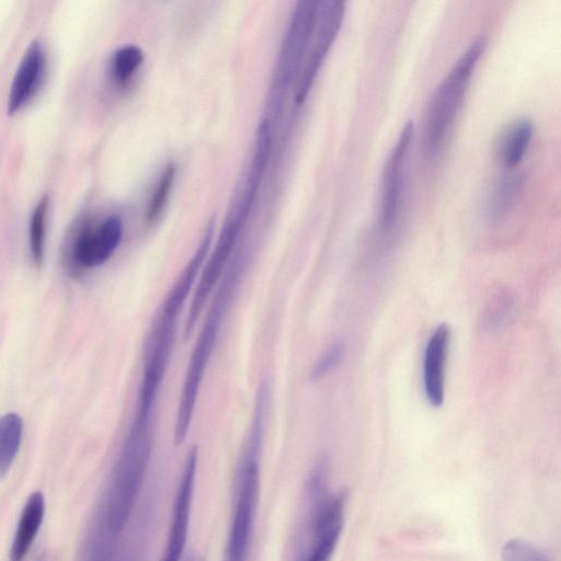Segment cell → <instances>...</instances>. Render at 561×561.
Returning <instances> with one entry per match:
<instances>
[{"instance_id": "cell-22", "label": "cell", "mask_w": 561, "mask_h": 561, "mask_svg": "<svg viewBox=\"0 0 561 561\" xmlns=\"http://www.w3.org/2000/svg\"><path fill=\"white\" fill-rule=\"evenodd\" d=\"M343 355V345L334 343L314 364L310 378L318 380L330 373L340 362Z\"/></svg>"}, {"instance_id": "cell-3", "label": "cell", "mask_w": 561, "mask_h": 561, "mask_svg": "<svg viewBox=\"0 0 561 561\" xmlns=\"http://www.w3.org/2000/svg\"><path fill=\"white\" fill-rule=\"evenodd\" d=\"M154 425L131 421L113 468L96 522L119 538L134 511L149 467Z\"/></svg>"}, {"instance_id": "cell-21", "label": "cell", "mask_w": 561, "mask_h": 561, "mask_svg": "<svg viewBox=\"0 0 561 561\" xmlns=\"http://www.w3.org/2000/svg\"><path fill=\"white\" fill-rule=\"evenodd\" d=\"M502 561H550L548 556L523 539L508 540L502 548Z\"/></svg>"}, {"instance_id": "cell-20", "label": "cell", "mask_w": 561, "mask_h": 561, "mask_svg": "<svg viewBox=\"0 0 561 561\" xmlns=\"http://www.w3.org/2000/svg\"><path fill=\"white\" fill-rule=\"evenodd\" d=\"M175 173L176 165L170 162L163 170L157 183L156 190L149 201L146 215L149 221L156 220L165 207L174 183Z\"/></svg>"}, {"instance_id": "cell-9", "label": "cell", "mask_w": 561, "mask_h": 561, "mask_svg": "<svg viewBox=\"0 0 561 561\" xmlns=\"http://www.w3.org/2000/svg\"><path fill=\"white\" fill-rule=\"evenodd\" d=\"M414 125L408 121L402 127L396 145L391 149L382 168L380 182L379 217L383 228H389L396 220L402 201V169L413 139Z\"/></svg>"}, {"instance_id": "cell-8", "label": "cell", "mask_w": 561, "mask_h": 561, "mask_svg": "<svg viewBox=\"0 0 561 561\" xmlns=\"http://www.w3.org/2000/svg\"><path fill=\"white\" fill-rule=\"evenodd\" d=\"M197 460V447L194 446L188 450L183 465L174 497L165 548L160 561H180L184 551L188 536Z\"/></svg>"}, {"instance_id": "cell-14", "label": "cell", "mask_w": 561, "mask_h": 561, "mask_svg": "<svg viewBox=\"0 0 561 561\" xmlns=\"http://www.w3.org/2000/svg\"><path fill=\"white\" fill-rule=\"evenodd\" d=\"M534 134V124L529 118L513 122L500 135L496 141V157L500 163L512 169L524 158Z\"/></svg>"}, {"instance_id": "cell-7", "label": "cell", "mask_w": 561, "mask_h": 561, "mask_svg": "<svg viewBox=\"0 0 561 561\" xmlns=\"http://www.w3.org/2000/svg\"><path fill=\"white\" fill-rule=\"evenodd\" d=\"M310 501L311 546L297 561H330L343 528L346 495L324 493Z\"/></svg>"}, {"instance_id": "cell-5", "label": "cell", "mask_w": 561, "mask_h": 561, "mask_svg": "<svg viewBox=\"0 0 561 561\" xmlns=\"http://www.w3.org/2000/svg\"><path fill=\"white\" fill-rule=\"evenodd\" d=\"M259 186V183L247 179L226 217L215 248L206 257L192 293L184 323V339H188L193 333L206 301L229 264L233 248L252 209Z\"/></svg>"}, {"instance_id": "cell-6", "label": "cell", "mask_w": 561, "mask_h": 561, "mask_svg": "<svg viewBox=\"0 0 561 561\" xmlns=\"http://www.w3.org/2000/svg\"><path fill=\"white\" fill-rule=\"evenodd\" d=\"M344 14V2H320L317 24L306 51L305 59L298 70L295 84V99L297 103H302L306 99L323 58L340 31Z\"/></svg>"}, {"instance_id": "cell-11", "label": "cell", "mask_w": 561, "mask_h": 561, "mask_svg": "<svg viewBox=\"0 0 561 561\" xmlns=\"http://www.w3.org/2000/svg\"><path fill=\"white\" fill-rule=\"evenodd\" d=\"M450 341V329L439 324L431 335L424 353L423 382L428 403L439 408L445 398V368Z\"/></svg>"}, {"instance_id": "cell-19", "label": "cell", "mask_w": 561, "mask_h": 561, "mask_svg": "<svg viewBox=\"0 0 561 561\" xmlns=\"http://www.w3.org/2000/svg\"><path fill=\"white\" fill-rule=\"evenodd\" d=\"M48 198L44 196L36 205L30 224V251L35 264H41L44 256L45 222Z\"/></svg>"}, {"instance_id": "cell-12", "label": "cell", "mask_w": 561, "mask_h": 561, "mask_svg": "<svg viewBox=\"0 0 561 561\" xmlns=\"http://www.w3.org/2000/svg\"><path fill=\"white\" fill-rule=\"evenodd\" d=\"M43 51L34 41L26 49L16 70L8 100V113L19 111L31 98L39 81L43 70Z\"/></svg>"}, {"instance_id": "cell-2", "label": "cell", "mask_w": 561, "mask_h": 561, "mask_svg": "<svg viewBox=\"0 0 561 561\" xmlns=\"http://www.w3.org/2000/svg\"><path fill=\"white\" fill-rule=\"evenodd\" d=\"M244 256L240 254L228 264L216 286V293L197 335L183 379L174 423V442L178 445L185 440L190 431L205 370L232 299L244 275Z\"/></svg>"}, {"instance_id": "cell-15", "label": "cell", "mask_w": 561, "mask_h": 561, "mask_svg": "<svg viewBox=\"0 0 561 561\" xmlns=\"http://www.w3.org/2000/svg\"><path fill=\"white\" fill-rule=\"evenodd\" d=\"M526 174L522 171L504 175L492 187L486 199V213L499 219L514 206L525 185Z\"/></svg>"}, {"instance_id": "cell-23", "label": "cell", "mask_w": 561, "mask_h": 561, "mask_svg": "<svg viewBox=\"0 0 561 561\" xmlns=\"http://www.w3.org/2000/svg\"><path fill=\"white\" fill-rule=\"evenodd\" d=\"M35 561H45L43 557L37 558Z\"/></svg>"}, {"instance_id": "cell-4", "label": "cell", "mask_w": 561, "mask_h": 561, "mask_svg": "<svg viewBox=\"0 0 561 561\" xmlns=\"http://www.w3.org/2000/svg\"><path fill=\"white\" fill-rule=\"evenodd\" d=\"M485 38L477 37L454 62L434 91L427 105L423 127V153L432 159L442 148L460 110L470 77L481 57Z\"/></svg>"}, {"instance_id": "cell-17", "label": "cell", "mask_w": 561, "mask_h": 561, "mask_svg": "<svg viewBox=\"0 0 561 561\" xmlns=\"http://www.w3.org/2000/svg\"><path fill=\"white\" fill-rule=\"evenodd\" d=\"M118 540L95 522L89 537L85 561H114Z\"/></svg>"}, {"instance_id": "cell-16", "label": "cell", "mask_w": 561, "mask_h": 561, "mask_svg": "<svg viewBox=\"0 0 561 561\" xmlns=\"http://www.w3.org/2000/svg\"><path fill=\"white\" fill-rule=\"evenodd\" d=\"M23 422L16 413L0 416V477L11 468L22 442Z\"/></svg>"}, {"instance_id": "cell-10", "label": "cell", "mask_w": 561, "mask_h": 561, "mask_svg": "<svg viewBox=\"0 0 561 561\" xmlns=\"http://www.w3.org/2000/svg\"><path fill=\"white\" fill-rule=\"evenodd\" d=\"M123 232V222L117 216H110L96 227L83 231L73 245L75 262L84 268L104 264L118 248Z\"/></svg>"}, {"instance_id": "cell-1", "label": "cell", "mask_w": 561, "mask_h": 561, "mask_svg": "<svg viewBox=\"0 0 561 561\" xmlns=\"http://www.w3.org/2000/svg\"><path fill=\"white\" fill-rule=\"evenodd\" d=\"M268 388H257L249 432L238 460L232 493L230 525L225 561H247L260 493V455L262 449Z\"/></svg>"}, {"instance_id": "cell-13", "label": "cell", "mask_w": 561, "mask_h": 561, "mask_svg": "<svg viewBox=\"0 0 561 561\" xmlns=\"http://www.w3.org/2000/svg\"><path fill=\"white\" fill-rule=\"evenodd\" d=\"M45 516V497L42 492H33L22 512L14 531L10 561H23L30 551Z\"/></svg>"}, {"instance_id": "cell-18", "label": "cell", "mask_w": 561, "mask_h": 561, "mask_svg": "<svg viewBox=\"0 0 561 561\" xmlns=\"http://www.w3.org/2000/svg\"><path fill=\"white\" fill-rule=\"evenodd\" d=\"M144 59L142 51L135 45H126L117 49L113 56L112 71L115 80L125 84L130 80Z\"/></svg>"}]
</instances>
